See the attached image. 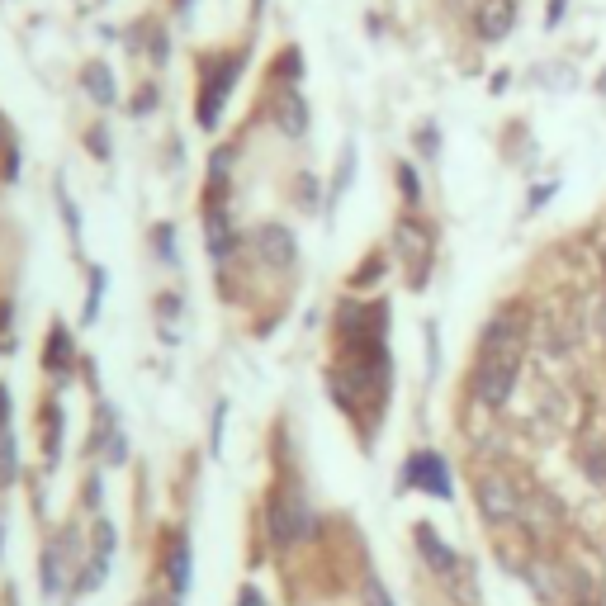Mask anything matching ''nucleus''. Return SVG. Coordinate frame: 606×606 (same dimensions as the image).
I'll list each match as a JSON object with an SVG mask.
<instances>
[{
  "mask_svg": "<svg viewBox=\"0 0 606 606\" xmlns=\"http://www.w3.org/2000/svg\"><path fill=\"white\" fill-rule=\"evenodd\" d=\"M237 606H266V597L256 588H242V597H237Z\"/></svg>",
  "mask_w": 606,
  "mask_h": 606,
  "instance_id": "5701e85b",
  "label": "nucleus"
},
{
  "mask_svg": "<svg viewBox=\"0 0 606 606\" xmlns=\"http://www.w3.org/2000/svg\"><path fill=\"white\" fill-rule=\"evenodd\" d=\"M303 535H313V512H308V502L299 493H280L275 507H270V540L289 550V545H299Z\"/></svg>",
  "mask_w": 606,
  "mask_h": 606,
  "instance_id": "f257e3e1",
  "label": "nucleus"
},
{
  "mask_svg": "<svg viewBox=\"0 0 606 606\" xmlns=\"http://www.w3.org/2000/svg\"><path fill=\"white\" fill-rule=\"evenodd\" d=\"M360 606H393L389 588L379 583V578H365V588H360Z\"/></svg>",
  "mask_w": 606,
  "mask_h": 606,
  "instance_id": "f3484780",
  "label": "nucleus"
},
{
  "mask_svg": "<svg viewBox=\"0 0 606 606\" xmlns=\"http://www.w3.org/2000/svg\"><path fill=\"white\" fill-rule=\"evenodd\" d=\"M157 247H161V261H176V232L157 228Z\"/></svg>",
  "mask_w": 606,
  "mask_h": 606,
  "instance_id": "aec40b11",
  "label": "nucleus"
},
{
  "mask_svg": "<svg viewBox=\"0 0 606 606\" xmlns=\"http://www.w3.org/2000/svg\"><path fill=\"white\" fill-rule=\"evenodd\" d=\"M583 469L592 474V483H602L606 488V446H592L588 455H583Z\"/></svg>",
  "mask_w": 606,
  "mask_h": 606,
  "instance_id": "a211bd4d",
  "label": "nucleus"
},
{
  "mask_svg": "<svg viewBox=\"0 0 606 606\" xmlns=\"http://www.w3.org/2000/svg\"><path fill=\"white\" fill-rule=\"evenodd\" d=\"M105 573H109V554H90V564L81 569V578H76V592H95L105 583Z\"/></svg>",
  "mask_w": 606,
  "mask_h": 606,
  "instance_id": "ddd939ff",
  "label": "nucleus"
},
{
  "mask_svg": "<svg viewBox=\"0 0 606 606\" xmlns=\"http://www.w3.org/2000/svg\"><path fill=\"white\" fill-rule=\"evenodd\" d=\"M251 247L261 256V266H270V270L294 266V256H299V242H294V232L285 223H261V228L251 232Z\"/></svg>",
  "mask_w": 606,
  "mask_h": 606,
  "instance_id": "7ed1b4c3",
  "label": "nucleus"
},
{
  "mask_svg": "<svg viewBox=\"0 0 606 606\" xmlns=\"http://www.w3.org/2000/svg\"><path fill=\"white\" fill-rule=\"evenodd\" d=\"M417 152H422V157H441V128L436 124L417 128Z\"/></svg>",
  "mask_w": 606,
  "mask_h": 606,
  "instance_id": "dca6fc26",
  "label": "nucleus"
},
{
  "mask_svg": "<svg viewBox=\"0 0 606 606\" xmlns=\"http://www.w3.org/2000/svg\"><path fill=\"white\" fill-rule=\"evenodd\" d=\"M398 180H403V195L417 204V176H412V166H398Z\"/></svg>",
  "mask_w": 606,
  "mask_h": 606,
  "instance_id": "412c9836",
  "label": "nucleus"
},
{
  "mask_svg": "<svg viewBox=\"0 0 606 606\" xmlns=\"http://www.w3.org/2000/svg\"><path fill=\"white\" fill-rule=\"evenodd\" d=\"M100 289H105V275L95 270V280H90V299H86V313H81L86 322H95V313H100Z\"/></svg>",
  "mask_w": 606,
  "mask_h": 606,
  "instance_id": "6ab92c4d",
  "label": "nucleus"
},
{
  "mask_svg": "<svg viewBox=\"0 0 606 606\" xmlns=\"http://www.w3.org/2000/svg\"><path fill=\"white\" fill-rule=\"evenodd\" d=\"M417 550H422V559L431 564V573H436L441 583H460V559H455V550H450L431 526H417Z\"/></svg>",
  "mask_w": 606,
  "mask_h": 606,
  "instance_id": "0eeeda50",
  "label": "nucleus"
},
{
  "mask_svg": "<svg viewBox=\"0 0 606 606\" xmlns=\"http://www.w3.org/2000/svg\"><path fill=\"white\" fill-rule=\"evenodd\" d=\"M592 322H597V332H602V337H606V294H602V299H597V313H592Z\"/></svg>",
  "mask_w": 606,
  "mask_h": 606,
  "instance_id": "b1692460",
  "label": "nucleus"
},
{
  "mask_svg": "<svg viewBox=\"0 0 606 606\" xmlns=\"http://www.w3.org/2000/svg\"><path fill=\"white\" fill-rule=\"evenodd\" d=\"M398 251H403V261H427L431 256V232L417 223V218H398Z\"/></svg>",
  "mask_w": 606,
  "mask_h": 606,
  "instance_id": "6e6552de",
  "label": "nucleus"
},
{
  "mask_svg": "<svg viewBox=\"0 0 606 606\" xmlns=\"http://www.w3.org/2000/svg\"><path fill=\"white\" fill-rule=\"evenodd\" d=\"M0 545H5V526H0Z\"/></svg>",
  "mask_w": 606,
  "mask_h": 606,
  "instance_id": "393cba45",
  "label": "nucleus"
},
{
  "mask_svg": "<svg viewBox=\"0 0 606 606\" xmlns=\"http://www.w3.org/2000/svg\"><path fill=\"white\" fill-rule=\"evenodd\" d=\"M275 124L285 128V138H303V133H308V105H303L294 90H289L285 100H280V114H275Z\"/></svg>",
  "mask_w": 606,
  "mask_h": 606,
  "instance_id": "9d476101",
  "label": "nucleus"
},
{
  "mask_svg": "<svg viewBox=\"0 0 606 606\" xmlns=\"http://www.w3.org/2000/svg\"><path fill=\"white\" fill-rule=\"evenodd\" d=\"M517 507H521V502H517V488H512L507 479H498V474L479 479V512L493 521V526L512 521V517H517Z\"/></svg>",
  "mask_w": 606,
  "mask_h": 606,
  "instance_id": "423d86ee",
  "label": "nucleus"
},
{
  "mask_svg": "<svg viewBox=\"0 0 606 606\" xmlns=\"http://www.w3.org/2000/svg\"><path fill=\"white\" fill-rule=\"evenodd\" d=\"M166 573H171V592H185L190 588V545L185 540H176V550H171V564H166Z\"/></svg>",
  "mask_w": 606,
  "mask_h": 606,
  "instance_id": "f8f14e48",
  "label": "nucleus"
},
{
  "mask_svg": "<svg viewBox=\"0 0 606 606\" xmlns=\"http://www.w3.org/2000/svg\"><path fill=\"white\" fill-rule=\"evenodd\" d=\"M403 483H408V488H422V493H431V498H450V469L436 450L412 455L408 469H403Z\"/></svg>",
  "mask_w": 606,
  "mask_h": 606,
  "instance_id": "20e7f679",
  "label": "nucleus"
},
{
  "mask_svg": "<svg viewBox=\"0 0 606 606\" xmlns=\"http://www.w3.org/2000/svg\"><path fill=\"white\" fill-rule=\"evenodd\" d=\"M81 86H86V95L95 105H114V76H109L105 62H90L86 72H81Z\"/></svg>",
  "mask_w": 606,
  "mask_h": 606,
  "instance_id": "9b49d317",
  "label": "nucleus"
},
{
  "mask_svg": "<svg viewBox=\"0 0 606 606\" xmlns=\"http://www.w3.org/2000/svg\"><path fill=\"white\" fill-rule=\"evenodd\" d=\"M152 100H157V90H143L138 105H128V109H133V114H152Z\"/></svg>",
  "mask_w": 606,
  "mask_h": 606,
  "instance_id": "4be33fe9",
  "label": "nucleus"
},
{
  "mask_svg": "<svg viewBox=\"0 0 606 606\" xmlns=\"http://www.w3.org/2000/svg\"><path fill=\"white\" fill-rule=\"evenodd\" d=\"M10 483H15V436L0 431V488H10Z\"/></svg>",
  "mask_w": 606,
  "mask_h": 606,
  "instance_id": "2eb2a0df",
  "label": "nucleus"
},
{
  "mask_svg": "<svg viewBox=\"0 0 606 606\" xmlns=\"http://www.w3.org/2000/svg\"><path fill=\"white\" fill-rule=\"evenodd\" d=\"M72 360V337H67V327H53V337H48V370H62Z\"/></svg>",
  "mask_w": 606,
  "mask_h": 606,
  "instance_id": "4468645a",
  "label": "nucleus"
},
{
  "mask_svg": "<svg viewBox=\"0 0 606 606\" xmlns=\"http://www.w3.org/2000/svg\"><path fill=\"white\" fill-rule=\"evenodd\" d=\"M237 72H242V67H237V57H223V62H214V67H209L204 86H199V109H195L204 128L218 124V114H223L232 86H237Z\"/></svg>",
  "mask_w": 606,
  "mask_h": 606,
  "instance_id": "f03ea898",
  "label": "nucleus"
},
{
  "mask_svg": "<svg viewBox=\"0 0 606 606\" xmlns=\"http://www.w3.org/2000/svg\"><path fill=\"white\" fill-rule=\"evenodd\" d=\"M171 606H176V602H171Z\"/></svg>",
  "mask_w": 606,
  "mask_h": 606,
  "instance_id": "bb28decb",
  "label": "nucleus"
},
{
  "mask_svg": "<svg viewBox=\"0 0 606 606\" xmlns=\"http://www.w3.org/2000/svg\"><path fill=\"white\" fill-rule=\"evenodd\" d=\"M204 237H209V251H214V261H228L232 256V223L223 209H209V218H204Z\"/></svg>",
  "mask_w": 606,
  "mask_h": 606,
  "instance_id": "1a4fd4ad",
  "label": "nucleus"
},
{
  "mask_svg": "<svg viewBox=\"0 0 606 606\" xmlns=\"http://www.w3.org/2000/svg\"><path fill=\"white\" fill-rule=\"evenodd\" d=\"M602 270H606V251H602Z\"/></svg>",
  "mask_w": 606,
  "mask_h": 606,
  "instance_id": "a878e982",
  "label": "nucleus"
},
{
  "mask_svg": "<svg viewBox=\"0 0 606 606\" xmlns=\"http://www.w3.org/2000/svg\"><path fill=\"white\" fill-rule=\"evenodd\" d=\"M474 29L483 43H502L517 29V0H479L474 5Z\"/></svg>",
  "mask_w": 606,
  "mask_h": 606,
  "instance_id": "39448f33",
  "label": "nucleus"
}]
</instances>
